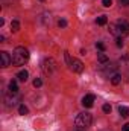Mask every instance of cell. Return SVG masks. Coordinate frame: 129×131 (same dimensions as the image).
Here are the masks:
<instances>
[{
  "mask_svg": "<svg viewBox=\"0 0 129 131\" xmlns=\"http://www.w3.org/2000/svg\"><path fill=\"white\" fill-rule=\"evenodd\" d=\"M96 47H97V49H99V50H102V52H103V50H105V49H106V47H105V44H103V43H97V44H96Z\"/></svg>",
  "mask_w": 129,
  "mask_h": 131,
  "instance_id": "44dd1931",
  "label": "cell"
},
{
  "mask_svg": "<svg viewBox=\"0 0 129 131\" xmlns=\"http://www.w3.org/2000/svg\"><path fill=\"white\" fill-rule=\"evenodd\" d=\"M41 2H44V0H41Z\"/></svg>",
  "mask_w": 129,
  "mask_h": 131,
  "instance_id": "d4e9b609",
  "label": "cell"
},
{
  "mask_svg": "<svg viewBox=\"0 0 129 131\" xmlns=\"http://www.w3.org/2000/svg\"><path fill=\"white\" fill-rule=\"evenodd\" d=\"M93 104H94V96H93V95H87V96H84V99H82V105H84L85 108L93 107Z\"/></svg>",
  "mask_w": 129,
  "mask_h": 131,
  "instance_id": "52a82bcc",
  "label": "cell"
},
{
  "mask_svg": "<svg viewBox=\"0 0 129 131\" xmlns=\"http://www.w3.org/2000/svg\"><path fill=\"white\" fill-rule=\"evenodd\" d=\"M122 131H129V124H126V125H123V128H122Z\"/></svg>",
  "mask_w": 129,
  "mask_h": 131,
  "instance_id": "603a6c76",
  "label": "cell"
},
{
  "mask_svg": "<svg viewBox=\"0 0 129 131\" xmlns=\"http://www.w3.org/2000/svg\"><path fill=\"white\" fill-rule=\"evenodd\" d=\"M91 122H93V117H91L90 113H79V114L76 116V121H74L76 127H78V128H82V130L88 128V127L91 125Z\"/></svg>",
  "mask_w": 129,
  "mask_h": 131,
  "instance_id": "3957f363",
  "label": "cell"
},
{
  "mask_svg": "<svg viewBox=\"0 0 129 131\" xmlns=\"http://www.w3.org/2000/svg\"><path fill=\"white\" fill-rule=\"evenodd\" d=\"M28 76H29V73H28L26 70H21V72H18V75H17V78H18L20 81H23V82L28 81Z\"/></svg>",
  "mask_w": 129,
  "mask_h": 131,
  "instance_id": "9c48e42d",
  "label": "cell"
},
{
  "mask_svg": "<svg viewBox=\"0 0 129 131\" xmlns=\"http://www.w3.org/2000/svg\"><path fill=\"white\" fill-rule=\"evenodd\" d=\"M119 113H120L122 117H128L129 116V108L125 107V105H120V107H119Z\"/></svg>",
  "mask_w": 129,
  "mask_h": 131,
  "instance_id": "ba28073f",
  "label": "cell"
},
{
  "mask_svg": "<svg viewBox=\"0 0 129 131\" xmlns=\"http://www.w3.org/2000/svg\"><path fill=\"white\" fill-rule=\"evenodd\" d=\"M58 26H59V28H65V26H67V21H65L64 18H61V20L58 21Z\"/></svg>",
  "mask_w": 129,
  "mask_h": 131,
  "instance_id": "ac0fdd59",
  "label": "cell"
},
{
  "mask_svg": "<svg viewBox=\"0 0 129 131\" xmlns=\"http://www.w3.org/2000/svg\"><path fill=\"white\" fill-rule=\"evenodd\" d=\"M18 113L24 116V114H28V113H29V110H28V107H26V105H20V107H18Z\"/></svg>",
  "mask_w": 129,
  "mask_h": 131,
  "instance_id": "5bb4252c",
  "label": "cell"
},
{
  "mask_svg": "<svg viewBox=\"0 0 129 131\" xmlns=\"http://www.w3.org/2000/svg\"><path fill=\"white\" fill-rule=\"evenodd\" d=\"M74 131H85V130H82V128H76Z\"/></svg>",
  "mask_w": 129,
  "mask_h": 131,
  "instance_id": "cb8c5ba5",
  "label": "cell"
},
{
  "mask_svg": "<svg viewBox=\"0 0 129 131\" xmlns=\"http://www.w3.org/2000/svg\"><path fill=\"white\" fill-rule=\"evenodd\" d=\"M43 70H44L46 75H52V73L56 70V63H55V60H52V58L44 60V63H43Z\"/></svg>",
  "mask_w": 129,
  "mask_h": 131,
  "instance_id": "5b68a950",
  "label": "cell"
},
{
  "mask_svg": "<svg viewBox=\"0 0 129 131\" xmlns=\"http://www.w3.org/2000/svg\"><path fill=\"white\" fill-rule=\"evenodd\" d=\"M120 5L122 6H129V0H120Z\"/></svg>",
  "mask_w": 129,
  "mask_h": 131,
  "instance_id": "7402d4cb",
  "label": "cell"
},
{
  "mask_svg": "<svg viewBox=\"0 0 129 131\" xmlns=\"http://www.w3.org/2000/svg\"><path fill=\"white\" fill-rule=\"evenodd\" d=\"M29 60V50L23 46H18L12 52V64L14 66H23Z\"/></svg>",
  "mask_w": 129,
  "mask_h": 131,
  "instance_id": "6da1fadb",
  "label": "cell"
},
{
  "mask_svg": "<svg viewBox=\"0 0 129 131\" xmlns=\"http://www.w3.org/2000/svg\"><path fill=\"white\" fill-rule=\"evenodd\" d=\"M0 58H2V67H8V66L11 64V61H12V58L9 57V53L8 52H0Z\"/></svg>",
  "mask_w": 129,
  "mask_h": 131,
  "instance_id": "8992f818",
  "label": "cell"
},
{
  "mask_svg": "<svg viewBox=\"0 0 129 131\" xmlns=\"http://www.w3.org/2000/svg\"><path fill=\"white\" fill-rule=\"evenodd\" d=\"M109 29H111V34H114L117 37H123V35L129 34V23L126 20H117V23L109 26Z\"/></svg>",
  "mask_w": 129,
  "mask_h": 131,
  "instance_id": "7a4b0ae2",
  "label": "cell"
},
{
  "mask_svg": "<svg viewBox=\"0 0 129 131\" xmlns=\"http://www.w3.org/2000/svg\"><path fill=\"white\" fill-rule=\"evenodd\" d=\"M65 60H67V63H68L70 69H71L73 72H76V73H81V72L84 70V64H82V61H79L78 58H70L68 52H65Z\"/></svg>",
  "mask_w": 129,
  "mask_h": 131,
  "instance_id": "277c9868",
  "label": "cell"
},
{
  "mask_svg": "<svg viewBox=\"0 0 129 131\" xmlns=\"http://www.w3.org/2000/svg\"><path fill=\"white\" fill-rule=\"evenodd\" d=\"M102 5H103L105 8H109V6L112 5V0H102Z\"/></svg>",
  "mask_w": 129,
  "mask_h": 131,
  "instance_id": "2e32d148",
  "label": "cell"
},
{
  "mask_svg": "<svg viewBox=\"0 0 129 131\" xmlns=\"http://www.w3.org/2000/svg\"><path fill=\"white\" fill-rule=\"evenodd\" d=\"M17 92H18L17 82H15V81H11V82H9V93H12V95H17Z\"/></svg>",
  "mask_w": 129,
  "mask_h": 131,
  "instance_id": "8fae6325",
  "label": "cell"
},
{
  "mask_svg": "<svg viewBox=\"0 0 129 131\" xmlns=\"http://www.w3.org/2000/svg\"><path fill=\"white\" fill-rule=\"evenodd\" d=\"M115 41H117L115 44H117L119 47H122V46H123V38H122V37H117V40H115Z\"/></svg>",
  "mask_w": 129,
  "mask_h": 131,
  "instance_id": "d6986e66",
  "label": "cell"
},
{
  "mask_svg": "<svg viewBox=\"0 0 129 131\" xmlns=\"http://www.w3.org/2000/svg\"><path fill=\"white\" fill-rule=\"evenodd\" d=\"M106 21H108V18H106V15H100L99 18L96 20L97 25H100V26H103V25H106Z\"/></svg>",
  "mask_w": 129,
  "mask_h": 131,
  "instance_id": "4fadbf2b",
  "label": "cell"
},
{
  "mask_svg": "<svg viewBox=\"0 0 129 131\" xmlns=\"http://www.w3.org/2000/svg\"><path fill=\"white\" fill-rule=\"evenodd\" d=\"M103 111H105V113H111V105H109V104H105V105H103Z\"/></svg>",
  "mask_w": 129,
  "mask_h": 131,
  "instance_id": "ffe728a7",
  "label": "cell"
},
{
  "mask_svg": "<svg viewBox=\"0 0 129 131\" xmlns=\"http://www.w3.org/2000/svg\"><path fill=\"white\" fill-rule=\"evenodd\" d=\"M111 82H112L114 85H119V84L122 82V76H120L119 73H114V75L111 76Z\"/></svg>",
  "mask_w": 129,
  "mask_h": 131,
  "instance_id": "30bf717a",
  "label": "cell"
},
{
  "mask_svg": "<svg viewBox=\"0 0 129 131\" xmlns=\"http://www.w3.org/2000/svg\"><path fill=\"white\" fill-rule=\"evenodd\" d=\"M18 29H20V23H18L17 20H12V21H11V31H12V32H17Z\"/></svg>",
  "mask_w": 129,
  "mask_h": 131,
  "instance_id": "7c38bea8",
  "label": "cell"
},
{
  "mask_svg": "<svg viewBox=\"0 0 129 131\" xmlns=\"http://www.w3.org/2000/svg\"><path fill=\"white\" fill-rule=\"evenodd\" d=\"M41 85H43V81H41V79H38V78H36V79H35V81H33V87H41Z\"/></svg>",
  "mask_w": 129,
  "mask_h": 131,
  "instance_id": "e0dca14e",
  "label": "cell"
},
{
  "mask_svg": "<svg viewBox=\"0 0 129 131\" xmlns=\"http://www.w3.org/2000/svg\"><path fill=\"white\" fill-rule=\"evenodd\" d=\"M99 61H100V63H106V61H108V57H106L105 53H99Z\"/></svg>",
  "mask_w": 129,
  "mask_h": 131,
  "instance_id": "9a60e30c",
  "label": "cell"
}]
</instances>
